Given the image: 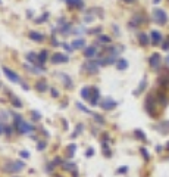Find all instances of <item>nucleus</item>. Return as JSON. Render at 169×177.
<instances>
[{
    "mask_svg": "<svg viewBox=\"0 0 169 177\" xmlns=\"http://www.w3.org/2000/svg\"><path fill=\"white\" fill-rule=\"evenodd\" d=\"M90 94H91V87L90 86H85V87H82V90H81V98L85 100L90 99Z\"/></svg>",
    "mask_w": 169,
    "mask_h": 177,
    "instance_id": "nucleus-28",
    "label": "nucleus"
},
{
    "mask_svg": "<svg viewBox=\"0 0 169 177\" xmlns=\"http://www.w3.org/2000/svg\"><path fill=\"white\" fill-rule=\"evenodd\" d=\"M56 75H59V78L62 80L63 86H65L66 88H72V87H73V81H72V78L69 77L68 74H65V72H56Z\"/></svg>",
    "mask_w": 169,
    "mask_h": 177,
    "instance_id": "nucleus-13",
    "label": "nucleus"
},
{
    "mask_svg": "<svg viewBox=\"0 0 169 177\" xmlns=\"http://www.w3.org/2000/svg\"><path fill=\"white\" fill-rule=\"evenodd\" d=\"M55 164H53V162H49V164H47V167H46V170H47V173H53V170H55Z\"/></svg>",
    "mask_w": 169,
    "mask_h": 177,
    "instance_id": "nucleus-42",
    "label": "nucleus"
},
{
    "mask_svg": "<svg viewBox=\"0 0 169 177\" xmlns=\"http://www.w3.org/2000/svg\"><path fill=\"white\" fill-rule=\"evenodd\" d=\"M154 130H158L160 134H169V121H162L154 126Z\"/></svg>",
    "mask_w": 169,
    "mask_h": 177,
    "instance_id": "nucleus-16",
    "label": "nucleus"
},
{
    "mask_svg": "<svg viewBox=\"0 0 169 177\" xmlns=\"http://www.w3.org/2000/svg\"><path fill=\"white\" fill-rule=\"evenodd\" d=\"M81 71L85 72V74H88V75H96V74H99V64H97V61L94 59V61H87L84 62L82 65H81Z\"/></svg>",
    "mask_w": 169,
    "mask_h": 177,
    "instance_id": "nucleus-5",
    "label": "nucleus"
},
{
    "mask_svg": "<svg viewBox=\"0 0 169 177\" xmlns=\"http://www.w3.org/2000/svg\"><path fill=\"white\" fill-rule=\"evenodd\" d=\"M28 37L33 40V41H35V43H41V41H44V40H46V36H44V34L38 33V31H29Z\"/></svg>",
    "mask_w": 169,
    "mask_h": 177,
    "instance_id": "nucleus-17",
    "label": "nucleus"
},
{
    "mask_svg": "<svg viewBox=\"0 0 169 177\" xmlns=\"http://www.w3.org/2000/svg\"><path fill=\"white\" fill-rule=\"evenodd\" d=\"M0 87H2V84H0Z\"/></svg>",
    "mask_w": 169,
    "mask_h": 177,
    "instance_id": "nucleus-62",
    "label": "nucleus"
},
{
    "mask_svg": "<svg viewBox=\"0 0 169 177\" xmlns=\"http://www.w3.org/2000/svg\"><path fill=\"white\" fill-rule=\"evenodd\" d=\"M91 115H93V118H94V120H96V122L97 124H105V118H103V117L101 115H99V114H96V112H91Z\"/></svg>",
    "mask_w": 169,
    "mask_h": 177,
    "instance_id": "nucleus-33",
    "label": "nucleus"
},
{
    "mask_svg": "<svg viewBox=\"0 0 169 177\" xmlns=\"http://www.w3.org/2000/svg\"><path fill=\"white\" fill-rule=\"evenodd\" d=\"M134 134H135V137L140 139V140H143V142H146V140H147V137H146V134H144V132H141V130H135Z\"/></svg>",
    "mask_w": 169,
    "mask_h": 177,
    "instance_id": "nucleus-34",
    "label": "nucleus"
},
{
    "mask_svg": "<svg viewBox=\"0 0 169 177\" xmlns=\"http://www.w3.org/2000/svg\"><path fill=\"white\" fill-rule=\"evenodd\" d=\"M34 87L37 88V92H40V93H43V92H46V90H49L47 81H46L44 78H41V80H38L37 83L34 84Z\"/></svg>",
    "mask_w": 169,
    "mask_h": 177,
    "instance_id": "nucleus-18",
    "label": "nucleus"
},
{
    "mask_svg": "<svg viewBox=\"0 0 169 177\" xmlns=\"http://www.w3.org/2000/svg\"><path fill=\"white\" fill-rule=\"evenodd\" d=\"M3 72H5V75L7 77V80H9V81H12V83H19V81H21L19 75H18V74L13 71V69H11V68L3 66Z\"/></svg>",
    "mask_w": 169,
    "mask_h": 177,
    "instance_id": "nucleus-10",
    "label": "nucleus"
},
{
    "mask_svg": "<svg viewBox=\"0 0 169 177\" xmlns=\"http://www.w3.org/2000/svg\"><path fill=\"white\" fill-rule=\"evenodd\" d=\"M146 87H147V78H146V75L143 77V80L140 81V84H138V87L134 90V96H138V94H141L144 90H146Z\"/></svg>",
    "mask_w": 169,
    "mask_h": 177,
    "instance_id": "nucleus-19",
    "label": "nucleus"
},
{
    "mask_svg": "<svg viewBox=\"0 0 169 177\" xmlns=\"http://www.w3.org/2000/svg\"><path fill=\"white\" fill-rule=\"evenodd\" d=\"M162 49H163V50H169V37L165 40L163 43H162Z\"/></svg>",
    "mask_w": 169,
    "mask_h": 177,
    "instance_id": "nucleus-44",
    "label": "nucleus"
},
{
    "mask_svg": "<svg viewBox=\"0 0 169 177\" xmlns=\"http://www.w3.org/2000/svg\"><path fill=\"white\" fill-rule=\"evenodd\" d=\"M71 46L73 47V50L75 49H85V40L84 39H75Z\"/></svg>",
    "mask_w": 169,
    "mask_h": 177,
    "instance_id": "nucleus-24",
    "label": "nucleus"
},
{
    "mask_svg": "<svg viewBox=\"0 0 169 177\" xmlns=\"http://www.w3.org/2000/svg\"><path fill=\"white\" fill-rule=\"evenodd\" d=\"M5 134L6 136H11L12 134V127L11 126H5Z\"/></svg>",
    "mask_w": 169,
    "mask_h": 177,
    "instance_id": "nucleus-46",
    "label": "nucleus"
},
{
    "mask_svg": "<svg viewBox=\"0 0 169 177\" xmlns=\"http://www.w3.org/2000/svg\"><path fill=\"white\" fill-rule=\"evenodd\" d=\"M31 117H33L34 121H38L40 118H41V114H40L38 111H33V112H31Z\"/></svg>",
    "mask_w": 169,
    "mask_h": 177,
    "instance_id": "nucleus-38",
    "label": "nucleus"
},
{
    "mask_svg": "<svg viewBox=\"0 0 169 177\" xmlns=\"http://www.w3.org/2000/svg\"><path fill=\"white\" fill-rule=\"evenodd\" d=\"M33 15H34L33 11H27V17H28L29 19H33Z\"/></svg>",
    "mask_w": 169,
    "mask_h": 177,
    "instance_id": "nucleus-54",
    "label": "nucleus"
},
{
    "mask_svg": "<svg viewBox=\"0 0 169 177\" xmlns=\"http://www.w3.org/2000/svg\"><path fill=\"white\" fill-rule=\"evenodd\" d=\"M50 94H51V98H59V92L55 87H50Z\"/></svg>",
    "mask_w": 169,
    "mask_h": 177,
    "instance_id": "nucleus-43",
    "label": "nucleus"
},
{
    "mask_svg": "<svg viewBox=\"0 0 169 177\" xmlns=\"http://www.w3.org/2000/svg\"><path fill=\"white\" fill-rule=\"evenodd\" d=\"M49 17H50V13H49V12H46V13H43L40 18L34 19V22H35V24H43V22H46L47 19H49Z\"/></svg>",
    "mask_w": 169,
    "mask_h": 177,
    "instance_id": "nucleus-30",
    "label": "nucleus"
},
{
    "mask_svg": "<svg viewBox=\"0 0 169 177\" xmlns=\"http://www.w3.org/2000/svg\"><path fill=\"white\" fill-rule=\"evenodd\" d=\"M156 94V99H158V103L159 106H166L169 103V98L165 94V92H162V90H159L158 93H154Z\"/></svg>",
    "mask_w": 169,
    "mask_h": 177,
    "instance_id": "nucleus-15",
    "label": "nucleus"
},
{
    "mask_svg": "<svg viewBox=\"0 0 169 177\" xmlns=\"http://www.w3.org/2000/svg\"><path fill=\"white\" fill-rule=\"evenodd\" d=\"M158 3H160V0H153V5H158Z\"/></svg>",
    "mask_w": 169,
    "mask_h": 177,
    "instance_id": "nucleus-58",
    "label": "nucleus"
},
{
    "mask_svg": "<svg viewBox=\"0 0 169 177\" xmlns=\"http://www.w3.org/2000/svg\"><path fill=\"white\" fill-rule=\"evenodd\" d=\"M101 30H103L101 27H96V28H93V30H88L87 33L90 34V36H91V34H100V33H101Z\"/></svg>",
    "mask_w": 169,
    "mask_h": 177,
    "instance_id": "nucleus-39",
    "label": "nucleus"
},
{
    "mask_svg": "<svg viewBox=\"0 0 169 177\" xmlns=\"http://www.w3.org/2000/svg\"><path fill=\"white\" fill-rule=\"evenodd\" d=\"M85 155H87V156H93V155H94V149H87Z\"/></svg>",
    "mask_w": 169,
    "mask_h": 177,
    "instance_id": "nucleus-52",
    "label": "nucleus"
},
{
    "mask_svg": "<svg viewBox=\"0 0 169 177\" xmlns=\"http://www.w3.org/2000/svg\"><path fill=\"white\" fill-rule=\"evenodd\" d=\"M24 68H25L27 71L33 72V74H41V72H44V71H43V69H40L38 66L31 65V64H25V65H24Z\"/></svg>",
    "mask_w": 169,
    "mask_h": 177,
    "instance_id": "nucleus-26",
    "label": "nucleus"
},
{
    "mask_svg": "<svg viewBox=\"0 0 169 177\" xmlns=\"http://www.w3.org/2000/svg\"><path fill=\"white\" fill-rule=\"evenodd\" d=\"M99 100H100V90H99V87L93 86L91 87V94H90V99H88V103L91 106H97L99 105Z\"/></svg>",
    "mask_w": 169,
    "mask_h": 177,
    "instance_id": "nucleus-7",
    "label": "nucleus"
},
{
    "mask_svg": "<svg viewBox=\"0 0 169 177\" xmlns=\"http://www.w3.org/2000/svg\"><path fill=\"white\" fill-rule=\"evenodd\" d=\"M124 2H127V3H134L135 0H124Z\"/></svg>",
    "mask_w": 169,
    "mask_h": 177,
    "instance_id": "nucleus-59",
    "label": "nucleus"
},
{
    "mask_svg": "<svg viewBox=\"0 0 169 177\" xmlns=\"http://www.w3.org/2000/svg\"><path fill=\"white\" fill-rule=\"evenodd\" d=\"M140 152H141V155L144 156V161H149V160H150V155H149V152H147L146 148H140Z\"/></svg>",
    "mask_w": 169,
    "mask_h": 177,
    "instance_id": "nucleus-37",
    "label": "nucleus"
},
{
    "mask_svg": "<svg viewBox=\"0 0 169 177\" xmlns=\"http://www.w3.org/2000/svg\"><path fill=\"white\" fill-rule=\"evenodd\" d=\"M162 149H163L162 146H156V151H158V152H162Z\"/></svg>",
    "mask_w": 169,
    "mask_h": 177,
    "instance_id": "nucleus-56",
    "label": "nucleus"
},
{
    "mask_svg": "<svg viewBox=\"0 0 169 177\" xmlns=\"http://www.w3.org/2000/svg\"><path fill=\"white\" fill-rule=\"evenodd\" d=\"M81 33H84V28L77 27V28H73L72 30V34H81Z\"/></svg>",
    "mask_w": 169,
    "mask_h": 177,
    "instance_id": "nucleus-45",
    "label": "nucleus"
},
{
    "mask_svg": "<svg viewBox=\"0 0 169 177\" xmlns=\"http://www.w3.org/2000/svg\"><path fill=\"white\" fill-rule=\"evenodd\" d=\"M97 41L101 44H110L112 43V39H110V36H106V34H100L99 37H97Z\"/></svg>",
    "mask_w": 169,
    "mask_h": 177,
    "instance_id": "nucleus-27",
    "label": "nucleus"
},
{
    "mask_svg": "<svg viewBox=\"0 0 169 177\" xmlns=\"http://www.w3.org/2000/svg\"><path fill=\"white\" fill-rule=\"evenodd\" d=\"M138 43H140L143 47H146V46L150 44V37H149L146 33H138Z\"/></svg>",
    "mask_w": 169,
    "mask_h": 177,
    "instance_id": "nucleus-22",
    "label": "nucleus"
},
{
    "mask_svg": "<svg viewBox=\"0 0 169 177\" xmlns=\"http://www.w3.org/2000/svg\"><path fill=\"white\" fill-rule=\"evenodd\" d=\"M51 46H55V47H57V46H62V44L57 41L56 37H51Z\"/></svg>",
    "mask_w": 169,
    "mask_h": 177,
    "instance_id": "nucleus-47",
    "label": "nucleus"
},
{
    "mask_svg": "<svg viewBox=\"0 0 169 177\" xmlns=\"http://www.w3.org/2000/svg\"><path fill=\"white\" fill-rule=\"evenodd\" d=\"M57 28H59V33L62 34V36L72 34V24H71V22H66L65 25H62V27H57Z\"/></svg>",
    "mask_w": 169,
    "mask_h": 177,
    "instance_id": "nucleus-21",
    "label": "nucleus"
},
{
    "mask_svg": "<svg viewBox=\"0 0 169 177\" xmlns=\"http://www.w3.org/2000/svg\"><path fill=\"white\" fill-rule=\"evenodd\" d=\"M21 156H22V158H28L29 154L27 152V151H22V152H21Z\"/></svg>",
    "mask_w": 169,
    "mask_h": 177,
    "instance_id": "nucleus-53",
    "label": "nucleus"
},
{
    "mask_svg": "<svg viewBox=\"0 0 169 177\" xmlns=\"http://www.w3.org/2000/svg\"><path fill=\"white\" fill-rule=\"evenodd\" d=\"M46 146H47V145H46V142H43V140H41V142H38V143H37V149H38V151H44Z\"/></svg>",
    "mask_w": 169,
    "mask_h": 177,
    "instance_id": "nucleus-41",
    "label": "nucleus"
},
{
    "mask_svg": "<svg viewBox=\"0 0 169 177\" xmlns=\"http://www.w3.org/2000/svg\"><path fill=\"white\" fill-rule=\"evenodd\" d=\"M69 7H77V9H84V0H65Z\"/></svg>",
    "mask_w": 169,
    "mask_h": 177,
    "instance_id": "nucleus-20",
    "label": "nucleus"
},
{
    "mask_svg": "<svg viewBox=\"0 0 169 177\" xmlns=\"http://www.w3.org/2000/svg\"><path fill=\"white\" fill-rule=\"evenodd\" d=\"M0 5H2V0H0Z\"/></svg>",
    "mask_w": 169,
    "mask_h": 177,
    "instance_id": "nucleus-61",
    "label": "nucleus"
},
{
    "mask_svg": "<svg viewBox=\"0 0 169 177\" xmlns=\"http://www.w3.org/2000/svg\"><path fill=\"white\" fill-rule=\"evenodd\" d=\"M5 126H6V124H3L2 118H0V134H3V133H5Z\"/></svg>",
    "mask_w": 169,
    "mask_h": 177,
    "instance_id": "nucleus-51",
    "label": "nucleus"
},
{
    "mask_svg": "<svg viewBox=\"0 0 169 177\" xmlns=\"http://www.w3.org/2000/svg\"><path fill=\"white\" fill-rule=\"evenodd\" d=\"M13 127L16 128L18 133H31L34 132V126L24 121V118L19 114H13Z\"/></svg>",
    "mask_w": 169,
    "mask_h": 177,
    "instance_id": "nucleus-2",
    "label": "nucleus"
},
{
    "mask_svg": "<svg viewBox=\"0 0 169 177\" xmlns=\"http://www.w3.org/2000/svg\"><path fill=\"white\" fill-rule=\"evenodd\" d=\"M84 21L85 22H93V21H94V17H93V15H85Z\"/></svg>",
    "mask_w": 169,
    "mask_h": 177,
    "instance_id": "nucleus-49",
    "label": "nucleus"
},
{
    "mask_svg": "<svg viewBox=\"0 0 169 177\" xmlns=\"http://www.w3.org/2000/svg\"><path fill=\"white\" fill-rule=\"evenodd\" d=\"M75 151H77V146L75 145H69L68 146V149H66V155H68V158H72L73 154H75Z\"/></svg>",
    "mask_w": 169,
    "mask_h": 177,
    "instance_id": "nucleus-31",
    "label": "nucleus"
},
{
    "mask_svg": "<svg viewBox=\"0 0 169 177\" xmlns=\"http://www.w3.org/2000/svg\"><path fill=\"white\" fill-rule=\"evenodd\" d=\"M152 18L158 25H165V24L168 22V13H166L163 9H160V7H154V9H153Z\"/></svg>",
    "mask_w": 169,
    "mask_h": 177,
    "instance_id": "nucleus-4",
    "label": "nucleus"
},
{
    "mask_svg": "<svg viewBox=\"0 0 169 177\" xmlns=\"http://www.w3.org/2000/svg\"><path fill=\"white\" fill-rule=\"evenodd\" d=\"M77 108H78V109H81L82 112H85V114H91V111L88 109V108H87L85 105H82L81 102H77Z\"/></svg>",
    "mask_w": 169,
    "mask_h": 177,
    "instance_id": "nucleus-36",
    "label": "nucleus"
},
{
    "mask_svg": "<svg viewBox=\"0 0 169 177\" xmlns=\"http://www.w3.org/2000/svg\"><path fill=\"white\" fill-rule=\"evenodd\" d=\"M99 105L101 106V109H103V111H112V109L116 108L118 102H116V100H113L112 98H106V99H103V102H100Z\"/></svg>",
    "mask_w": 169,
    "mask_h": 177,
    "instance_id": "nucleus-8",
    "label": "nucleus"
},
{
    "mask_svg": "<svg viewBox=\"0 0 169 177\" xmlns=\"http://www.w3.org/2000/svg\"><path fill=\"white\" fill-rule=\"evenodd\" d=\"M25 168V162L24 161H7L3 164V171L5 173H19L21 170Z\"/></svg>",
    "mask_w": 169,
    "mask_h": 177,
    "instance_id": "nucleus-3",
    "label": "nucleus"
},
{
    "mask_svg": "<svg viewBox=\"0 0 169 177\" xmlns=\"http://www.w3.org/2000/svg\"><path fill=\"white\" fill-rule=\"evenodd\" d=\"M19 84H21V86H22L24 87V90H29V86L27 83H25V81H24V80H21V81H19Z\"/></svg>",
    "mask_w": 169,
    "mask_h": 177,
    "instance_id": "nucleus-50",
    "label": "nucleus"
},
{
    "mask_svg": "<svg viewBox=\"0 0 169 177\" xmlns=\"http://www.w3.org/2000/svg\"><path fill=\"white\" fill-rule=\"evenodd\" d=\"M160 64H162V56H160V53L153 52L152 55H150V58H149V65L152 66L153 69H158L159 66H160Z\"/></svg>",
    "mask_w": 169,
    "mask_h": 177,
    "instance_id": "nucleus-6",
    "label": "nucleus"
},
{
    "mask_svg": "<svg viewBox=\"0 0 169 177\" xmlns=\"http://www.w3.org/2000/svg\"><path fill=\"white\" fill-rule=\"evenodd\" d=\"M115 65H116V69H119V71H125V69L128 68V65H130V64H128V61H127V59L121 58V59H118V61H116V64H115Z\"/></svg>",
    "mask_w": 169,
    "mask_h": 177,
    "instance_id": "nucleus-23",
    "label": "nucleus"
},
{
    "mask_svg": "<svg viewBox=\"0 0 169 177\" xmlns=\"http://www.w3.org/2000/svg\"><path fill=\"white\" fill-rule=\"evenodd\" d=\"M165 149H166V151H169V142H168V143H166V146H165Z\"/></svg>",
    "mask_w": 169,
    "mask_h": 177,
    "instance_id": "nucleus-60",
    "label": "nucleus"
},
{
    "mask_svg": "<svg viewBox=\"0 0 169 177\" xmlns=\"http://www.w3.org/2000/svg\"><path fill=\"white\" fill-rule=\"evenodd\" d=\"M158 99H156V94L154 93H150L149 96L146 98V100H144V109H146V112L149 114L150 117H158Z\"/></svg>",
    "mask_w": 169,
    "mask_h": 177,
    "instance_id": "nucleus-1",
    "label": "nucleus"
},
{
    "mask_svg": "<svg viewBox=\"0 0 169 177\" xmlns=\"http://www.w3.org/2000/svg\"><path fill=\"white\" fill-rule=\"evenodd\" d=\"M47 58H49V52H47V50H41V52L38 53L40 64H43V65H44V62L47 61Z\"/></svg>",
    "mask_w": 169,
    "mask_h": 177,
    "instance_id": "nucleus-29",
    "label": "nucleus"
},
{
    "mask_svg": "<svg viewBox=\"0 0 169 177\" xmlns=\"http://www.w3.org/2000/svg\"><path fill=\"white\" fill-rule=\"evenodd\" d=\"M165 62H166V65H169V55L166 56V59H165Z\"/></svg>",
    "mask_w": 169,
    "mask_h": 177,
    "instance_id": "nucleus-57",
    "label": "nucleus"
},
{
    "mask_svg": "<svg viewBox=\"0 0 169 177\" xmlns=\"http://www.w3.org/2000/svg\"><path fill=\"white\" fill-rule=\"evenodd\" d=\"M127 171H128V167H119V168H118L119 174H125Z\"/></svg>",
    "mask_w": 169,
    "mask_h": 177,
    "instance_id": "nucleus-48",
    "label": "nucleus"
},
{
    "mask_svg": "<svg viewBox=\"0 0 169 177\" xmlns=\"http://www.w3.org/2000/svg\"><path fill=\"white\" fill-rule=\"evenodd\" d=\"M11 96H12V100H11V102H12V105L15 106V108H22V102H21V100L18 99L16 96H13V94H11Z\"/></svg>",
    "mask_w": 169,
    "mask_h": 177,
    "instance_id": "nucleus-32",
    "label": "nucleus"
},
{
    "mask_svg": "<svg viewBox=\"0 0 169 177\" xmlns=\"http://www.w3.org/2000/svg\"><path fill=\"white\" fill-rule=\"evenodd\" d=\"M150 43H152L153 46L162 44L163 43V36L159 33L158 30H152V33H150Z\"/></svg>",
    "mask_w": 169,
    "mask_h": 177,
    "instance_id": "nucleus-11",
    "label": "nucleus"
},
{
    "mask_svg": "<svg viewBox=\"0 0 169 177\" xmlns=\"http://www.w3.org/2000/svg\"><path fill=\"white\" fill-rule=\"evenodd\" d=\"M87 15H99V18H103V15H105V12H103V9H100V7H91V9H87Z\"/></svg>",
    "mask_w": 169,
    "mask_h": 177,
    "instance_id": "nucleus-25",
    "label": "nucleus"
},
{
    "mask_svg": "<svg viewBox=\"0 0 169 177\" xmlns=\"http://www.w3.org/2000/svg\"><path fill=\"white\" fill-rule=\"evenodd\" d=\"M62 47L66 50L68 53H72V52H73V47L71 46V44H68V43H62Z\"/></svg>",
    "mask_w": 169,
    "mask_h": 177,
    "instance_id": "nucleus-40",
    "label": "nucleus"
},
{
    "mask_svg": "<svg viewBox=\"0 0 169 177\" xmlns=\"http://www.w3.org/2000/svg\"><path fill=\"white\" fill-rule=\"evenodd\" d=\"M50 61L53 64H66V62H69V56L63 55V53H53Z\"/></svg>",
    "mask_w": 169,
    "mask_h": 177,
    "instance_id": "nucleus-12",
    "label": "nucleus"
},
{
    "mask_svg": "<svg viewBox=\"0 0 169 177\" xmlns=\"http://www.w3.org/2000/svg\"><path fill=\"white\" fill-rule=\"evenodd\" d=\"M113 31H115V34H116V36H119V28L116 27V25H113Z\"/></svg>",
    "mask_w": 169,
    "mask_h": 177,
    "instance_id": "nucleus-55",
    "label": "nucleus"
},
{
    "mask_svg": "<svg viewBox=\"0 0 169 177\" xmlns=\"http://www.w3.org/2000/svg\"><path fill=\"white\" fill-rule=\"evenodd\" d=\"M82 130H84V126H82V124H78V126H77V128H75V132L72 133V136H71V137L75 139V137H77V136L79 134V133L82 132Z\"/></svg>",
    "mask_w": 169,
    "mask_h": 177,
    "instance_id": "nucleus-35",
    "label": "nucleus"
},
{
    "mask_svg": "<svg viewBox=\"0 0 169 177\" xmlns=\"http://www.w3.org/2000/svg\"><path fill=\"white\" fill-rule=\"evenodd\" d=\"M144 22H146V19H144L143 15H140V13H135L134 17L131 18V21L128 22V27H130V28H138L141 24H144Z\"/></svg>",
    "mask_w": 169,
    "mask_h": 177,
    "instance_id": "nucleus-9",
    "label": "nucleus"
},
{
    "mask_svg": "<svg viewBox=\"0 0 169 177\" xmlns=\"http://www.w3.org/2000/svg\"><path fill=\"white\" fill-rule=\"evenodd\" d=\"M84 56L87 59H93L97 56V44H91V46H87L84 49Z\"/></svg>",
    "mask_w": 169,
    "mask_h": 177,
    "instance_id": "nucleus-14",
    "label": "nucleus"
}]
</instances>
